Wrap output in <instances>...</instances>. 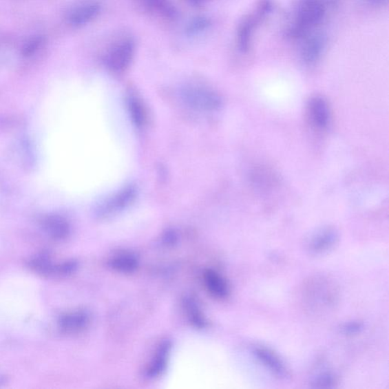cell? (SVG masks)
I'll list each match as a JSON object with an SVG mask.
<instances>
[{
    "label": "cell",
    "instance_id": "obj_12",
    "mask_svg": "<svg viewBox=\"0 0 389 389\" xmlns=\"http://www.w3.org/2000/svg\"><path fill=\"white\" fill-rule=\"evenodd\" d=\"M146 9L169 21L178 19L179 11L172 0H138Z\"/></svg>",
    "mask_w": 389,
    "mask_h": 389
},
{
    "label": "cell",
    "instance_id": "obj_3",
    "mask_svg": "<svg viewBox=\"0 0 389 389\" xmlns=\"http://www.w3.org/2000/svg\"><path fill=\"white\" fill-rule=\"evenodd\" d=\"M28 266L35 273L46 277L65 276L74 273L78 264L74 260L56 262L48 253H41L32 257Z\"/></svg>",
    "mask_w": 389,
    "mask_h": 389
},
{
    "label": "cell",
    "instance_id": "obj_17",
    "mask_svg": "<svg viewBox=\"0 0 389 389\" xmlns=\"http://www.w3.org/2000/svg\"><path fill=\"white\" fill-rule=\"evenodd\" d=\"M255 26V20L253 17H248L242 21L238 32V43L240 51L247 52L251 47L253 30Z\"/></svg>",
    "mask_w": 389,
    "mask_h": 389
},
{
    "label": "cell",
    "instance_id": "obj_1",
    "mask_svg": "<svg viewBox=\"0 0 389 389\" xmlns=\"http://www.w3.org/2000/svg\"><path fill=\"white\" fill-rule=\"evenodd\" d=\"M326 6L322 0H299L297 6L295 23L291 28V36L304 34L308 29L320 24L325 17Z\"/></svg>",
    "mask_w": 389,
    "mask_h": 389
},
{
    "label": "cell",
    "instance_id": "obj_25",
    "mask_svg": "<svg viewBox=\"0 0 389 389\" xmlns=\"http://www.w3.org/2000/svg\"><path fill=\"white\" fill-rule=\"evenodd\" d=\"M369 2L378 4V3H383V2L386 1V0H368Z\"/></svg>",
    "mask_w": 389,
    "mask_h": 389
},
{
    "label": "cell",
    "instance_id": "obj_11",
    "mask_svg": "<svg viewBox=\"0 0 389 389\" xmlns=\"http://www.w3.org/2000/svg\"><path fill=\"white\" fill-rule=\"evenodd\" d=\"M309 112L315 126L320 129L328 127L331 117L328 103L324 98L320 96L313 98L310 101Z\"/></svg>",
    "mask_w": 389,
    "mask_h": 389
},
{
    "label": "cell",
    "instance_id": "obj_24",
    "mask_svg": "<svg viewBox=\"0 0 389 389\" xmlns=\"http://www.w3.org/2000/svg\"><path fill=\"white\" fill-rule=\"evenodd\" d=\"M187 1L194 6H201L208 2L209 0H187Z\"/></svg>",
    "mask_w": 389,
    "mask_h": 389
},
{
    "label": "cell",
    "instance_id": "obj_20",
    "mask_svg": "<svg viewBox=\"0 0 389 389\" xmlns=\"http://www.w3.org/2000/svg\"><path fill=\"white\" fill-rule=\"evenodd\" d=\"M129 113L134 122L138 127H142L146 120L145 109L136 98L129 100Z\"/></svg>",
    "mask_w": 389,
    "mask_h": 389
},
{
    "label": "cell",
    "instance_id": "obj_19",
    "mask_svg": "<svg viewBox=\"0 0 389 389\" xmlns=\"http://www.w3.org/2000/svg\"><path fill=\"white\" fill-rule=\"evenodd\" d=\"M211 26V20L207 17H196L189 21L185 32L188 36H194L207 31Z\"/></svg>",
    "mask_w": 389,
    "mask_h": 389
},
{
    "label": "cell",
    "instance_id": "obj_10",
    "mask_svg": "<svg viewBox=\"0 0 389 389\" xmlns=\"http://www.w3.org/2000/svg\"><path fill=\"white\" fill-rule=\"evenodd\" d=\"M254 354L267 368L280 378L288 376V372L281 359L274 352L265 348H255Z\"/></svg>",
    "mask_w": 389,
    "mask_h": 389
},
{
    "label": "cell",
    "instance_id": "obj_14",
    "mask_svg": "<svg viewBox=\"0 0 389 389\" xmlns=\"http://www.w3.org/2000/svg\"><path fill=\"white\" fill-rule=\"evenodd\" d=\"M204 282L213 297L223 299L229 295V285H227L224 278L217 271L211 269L205 271Z\"/></svg>",
    "mask_w": 389,
    "mask_h": 389
},
{
    "label": "cell",
    "instance_id": "obj_4",
    "mask_svg": "<svg viewBox=\"0 0 389 389\" xmlns=\"http://www.w3.org/2000/svg\"><path fill=\"white\" fill-rule=\"evenodd\" d=\"M182 96L191 107L201 111H216L222 106L218 94L200 85H188L182 91Z\"/></svg>",
    "mask_w": 389,
    "mask_h": 389
},
{
    "label": "cell",
    "instance_id": "obj_18",
    "mask_svg": "<svg viewBox=\"0 0 389 389\" xmlns=\"http://www.w3.org/2000/svg\"><path fill=\"white\" fill-rule=\"evenodd\" d=\"M185 305L188 317L191 323H193V325L197 328H204L205 326H207V322H205L204 317L195 299L187 298Z\"/></svg>",
    "mask_w": 389,
    "mask_h": 389
},
{
    "label": "cell",
    "instance_id": "obj_9",
    "mask_svg": "<svg viewBox=\"0 0 389 389\" xmlns=\"http://www.w3.org/2000/svg\"><path fill=\"white\" fill-rule=\"evenodd\" d=\"M326 45V39L322 34H315L308 39L301 50V57L306 64H313L319 61Z\"/></svg>",
    "mask_w": 389,
    "mask_h": 389
},
{
    "label": "cell",
    "instance_id": "obj_7",
    "mask_svg": "<svg viewBox=\"0 0 389 389\" xmlns=\"http://www.w3.org/2000/svg\"><path fill=\"white\" fill-rule=\"evenodd\" d=\"M41 227L48 236L54 240L67 239L71 233V227L67 220L58 215H48L43 218Z\"/></svg>",
    "mask_w": 389,
    "mask_h": 389
},
{
    "label": "cell",
    "instance_id": "obj_23",
    "mask_svg": "<svg viewBox=\"0 0 389 389\" xmlns=\"http://www.w3.org/2000/svg\"><path fill=\"white\" fill-rule=\"evenodd\" d=\"M363 329V325L359 322H350L348 324H345L342 327V331L345 334H356Z\"/></svg>",
    "mask_w": 389,
    "mask_h": 389
},
{
    "label": "cell",
    "instance_id": "obj_2",
    "mask_svg": "<svg viewBox=\"0 0 389 389\" xmlns=\"http://www.w3.org/2000/svg\"><path fill=\"white\" fill-rule=\"evenodd\" d=\"M136 52L134 39L130 36H122L107 50L104 59L106 67L116 73L126 71L133 62Z\"/></svg>",
    "mask_w": 389,
    "mask_h": 389
},
{
    "label": "cell",
    "instance_id": "obj_8",
    "mask_svg": "<svg viewBox=\"0 0 389 389\" xmlns=\"http://www.w3.org/2000/svg\"><path fill=\"white\" fill-rule=\"evenodd\" d=\"M171 349V342L165 340L160 343L155 357H154L148 368L146 370V377L149 379H156L165 372L169 355Z\"/></svg>",
    "mask_w": 389,
    "mask_h": 389
},
{
    "label": "cell",
    "instance_id": "obj_16",
    "mask_svg": "<svg viewBox=\"0 0 389 389\" xmlns=\"http://www.w3.org/2000/svg\"><path fill=\"white\" fill-rule=\"evenodd\" d=\"M109 266L120 273H133L138 266L137 256L133 253L123 252L113 257L109 261Z\"/></svg>",
    "mask_w": 389,
    "mask_h": 389
},
{
    "label": "cell",
    "instance_id": "obj_5",
    "mask_svg": "<svg viewBox=\"0 0 389 389\" xmlns=\"http://www.w3.org/2000/svg\"><path fill=\"white\" fill-rule=\"evenodd\" d=\"M101 10L102 5L98 0H84L68 12L67 23L73 28H82L97 19Z\"/></svg>",
    "mask_w": 389,
    "mask_h": 389
},
{
    "label": "cell",
    "instance_id": "obj_21",
    "mask_svg": "<svg viewBox=\"0 0 389 389\" xmlns=\"http://www.w3.org/2000/svg\"><path fill=\"white\" fill-rule=\"evenodd\" d=\"M45 39L41 36H36L29 39L21 49V54L25 57H31L40 50Z\"/></svg>",
    "mask_w": 389,
    "mask_h": 389
},
{
    "label": "cell",
    "instance_id": "obj_13",
    "mask_svg": "<svg viewBox=\"0 0 389 389\" xmlns=\"http://www.w3.org/2000/svg\"><path fill=\"white\" fill-rule=\"evenodd\" d=\"M339 240V233L333 229L323 230L311 241L310 251L313 254L324 253L331 249Z\"/></svg>",
    "mask_w": 389,
    "mask_h": 389
},
{
    "label": "cell",
    "instance_id": "obj_15",
    "mask_svg": "<svg viewBox=\"0 0 389 389\" xmlns=\"http://www.w3.org/2000/svg\"><path fill=\"white\" fill-rule=\"evenodd\" d=\"M136 191L133 188H127L121 191L111 201L103 207L99 211V216H107L112 213L126 207L129 202L134 199Z\"/></svg>",
    "mask_w": 389,
    "mask_h": 389
},
{
    "label": "cell",
    "instance_id": "obj_6",
    "mask_svg": "<svg viewBox=\"0 0 389 389\" xmlns=\"http://www.w3.org/2000/svg\"><path fill=\"white\" fill-rule=\"evenodd\" d=\"M91 322L90 314L83 310L65 313L58 319V328L64 334L72 335L83 332Z\"/></svg>",
    "mask_w": 389,
    "mask_h": 389
},
{
    "label": "cell",
    "instance_id": "obj_22",
    "mask_svg": "<svg viewBox=\"0 0 389 389\" xmlns=\"http://www.w3.org/2000/svg\"><path fill=\"white\" fill-rule=\"evenodd\" d=\"M335 383L334 376L330 373H323L314 381V387L319 388H333Z\"/></svg>",
    "mask_w": 389,
    "mask_h": 389
}]
</instances>
